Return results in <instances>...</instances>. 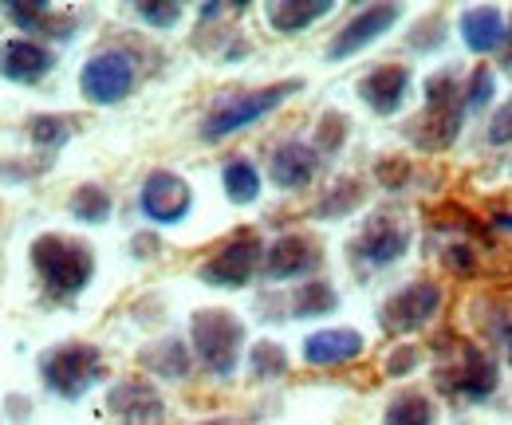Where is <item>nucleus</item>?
<instances>
[{"label":"nucleus","instance_id":"obj_4","mask_svg":"<svg viewBox=\"0 0 512 425\" xmlns=\"http://www.w3.org/2000/svg\"><path fill=\"white\" fill-rule=\"evenodd\" d=\"M40 374H44V386L52 394L75 402L103 378V359L91 343H64L40 359Z\"/></svg>","mask_w":512,"mask_h":425},{"label":"nucleus","instance_id":"obj_18","mask_svg":"<svg viewBox=\"0 0 512 425\" xmlns=\"http://www.w3.org/2000/svg\"><path fill=\"white\" fill-rule=\"evenodd\" d=\"M264 12H268V24L276 32L292 36V32H304L308 24H316L320 16H327L331 0H272Z\"/></svg>","mask_w":512,"mask_h":425},{"label":"nucleus","instance_id":"obj_32","mask_svg":"<svg viewBox=\"0 0 512 425\" xmlns=\"http://www.w3.org/2000/svg\"><path fill=\"white\" fill-rule=\"evenodd\" d=\"M489 138H493V142H512V103H505V107L493 115Z\"/></svg>","mask_w":512,"mask_h":425},{"label":"nucleus","instance_id":"obj_28","mask_svg":"<svg viewBox=\"0 0 512 425\" xmlns=\"http://www.w3.org/2000/svg\"><path fill=\"white\" fill-rule=\"evenodd\" d=\"M249 363H253V378L272 382V378H280V374L288 370V355H284V347H276V343H256Z\"/></svg>","mask_w":512,"mask_h":425},{"label":"nucleus","instance_id":"obj_34","mask_svg":"<svg viewBox=\"0 0 512 425\" xmlns=\"http://www.w3.org/2000/svg\"><path fill=\"white\" fill-rule=\"evenodd\" d=\"M205 425H245V422H237V418H213V422H205Z\"/></svg>","mask_w":512,"mask_h":425},{"label":"nucleus","instance_id":"obj_29","mask_svg":"<svg viewBox=\"0 0 512 425\" xmlns=\"http://www.w3.org/2000/svg\"><path fill=\"white\" fill-rule=\"evenodd\" d=\"M493 91H497L493 71H489V67H477V71H473V79H469V91H465L469 99H465V103H469V107H485V103L493 99Z\"/></svg>","mask_w":512,"mask_h":425},{"label":"nucleus","instance_id":"obj_3","mask_svg":"<svg viewBox=\"0 0 512 425\" xmlns=\"http://www.w3.org/2000/svg\"><path fill=\"white\" fill-rule=\"evenodd\" d=\"M300 91V79H284V83H272L264 91H245V95H225L213 103V111L201 122V138L205 142H221L245 126H253L256 119H264L268 111H276L288 95Z\"/></svg>","mask_w":512,"mask_h":425},{"label":"nucleus","instance_id":"obj_9","mask_svg":"<svg viewBox=\"0 0 512 425\" xmlns=\"http://www.w3.org/2000/svg\"><path fill=\"white\" fill-rule=\"evenodd\" d=\"M394 20H398V4H371V8H363L343 32H335V40L327 44V56H331V60H347V56H355L359 48L375 44Z\"/></svg>","mask_w":512,"mask_h":425},{"label":"nucleus","instance_id":"obj_17","mask_svg":"<svg viewBox=\"0 0 512 425\" xmlns=\"http://www.w3.org/2000/svg\"><path fill=\"white\" fill-rule=\"evenodd\" d=\"M505 36H509V28H505L501 8L481 4V8H465L461 12V40L469 44V52H477V56L497 52L505 44Z\"/></svg>","mask_w":512,"mask_h":425},{"label":"nucleus","instance_id":"obj_31","mask_svg":"<svg viewBox=\"0 0 512 425\" xmlns=\"http://www.w3.org/2000/svg\"><path fill=\"white\" fill-rule=\"evenodd\" d=\"M343 134H347V119H343V115H323L320 119V150H339Z\"/></svg>","mask_w":512,"mask_h":425},{"label":"nucleus","instance_id":"obj_12","mask_svg":"<svg viewBox=\"0 0 512 425\" xmlns=\"http://www.w3.org/2000/svg\"><path fill=\"white\" fill-rule=\"evenodd\" d=\"M316 170H320V154L308 142H300V138L280 142L272 150V158H268V174H272V182L280 185V189H304L316 178Z\"/></svg>","mask_w":512,"mask_h":425},{"label":"nucleus","instance_id":"obj_23","mask_svg":"<svg viewBox=\"0 0 512 425\" xmlns=\"http://www.w3.org/2000/svg\"><path fill=\"white\" fill-rule=\"evenodd\" d=\"M335 304H339V296L331 292V284L308 280V284H300L296 296H292V315H296V319H316V315L335 311Z\"/></svg>","mask_w":512,"mask_h":425},{"label":"nucleus","instance_id":"obj_6","mask_svg":"<svg viewBox=\"0 0 512 425\" xmlns=\"http://www.w3.org/2000/svg\"><path fill=\"white\" fill-rule=\"evenodd\" d=\"M260 241L256 233H241L229 244H221L205 264H201V280L209 288H245L253 280L256 264H260Z\"/></svg>","mask_w":512,"mask_h":425},{"label":"nucleus","instance_id":"obj_13","mask_svg":"<svg viewBox=\"0 0 512 425\" xmlns=\"http://www.w3.org/2000/svg\"><path fill=\"white\" fill-rule=\"evenodd\" d=\"M363 355V335L351 327H331L304 339V363L308 366H339Z\"/></svg>","mask_w":512,"mask_h":425},{"label":"nucleus","instance_id":"obj_1","mask_svg":"<svg viewBox=\"0 0 512 425\" xmlns=\"http://www.w3.org/2000/svg\"><path fill=\"white\" fill-rule=\"evenodd\" d=\"M32 264L44 280V288L56 296V300H71L79 296L91 276H95V256L83 241H71L60 233H44L32 241Z\"/></svg>","mask_w":512,"mask_h":425},{"label":"nucleus","instance_id":"obj_8","mask_svg":"<svg viewBox=\"0 0 512 425\" xmlns=\"http://www.w3.org/2000/svg\"><path fill=\"white\" fill-rule=\"evenodd\" d=\"M442 304V292L434 284H410L402 292H394L383 304V327L390 335H406V331H418L434 319V311Z\"/></svg>","mask_w":512,"mask_h":425},{"label":"nucleus","instance_id":"obj_7","mask_svg":"<svg viewBox=\"0 0 512 425\" xmlns=\"http://www.w3.org/2000/svg\"><path fill=\"white\" fill-rule=\"evenodd\" d=\"M138 201H142V213H146L150 221H158V225H178V221L190 213L193 193L178 174H170V170H154V174L142 182Z\"/></svg>","mask_w":512,"mask_h":425},{"label":"nucleus","instance_id":"obj_26","mask_svg":"<svg viewBox=\"0 0 512 425\" xmlns=\"http://www.w3.org/2000/svg\"><path fill=\"white\" fill-rule=\"evenodd\" d=\"M28 134L40 150H60L67 138H71V119L67 115H36L28 122Z\"/></svg>","mask_w":512,"mask_h":425},{"label":"nucleus","instance_id":"obj_11","mask_svg":"<svg viewBox=\"0 0 512 425\" xmlns=\"http://www.w3.org/2000/svg\"><path fill=\"white\" fill-rule=\"evenodd\" d=\"M320 260L323 256L316 241L288 233L264 252V272H268V280H300V276H312L320 268Z\"/></svg>","mask_w":512,"mask_h":425},{"label":"nucleus","instance_id":"obj_15","mask_svg":"<svg viewBox=\"0 0 512 425\" xmlns=\"http://www.w3.org/2000/svg\"><path fill=\"white\" fill-rule=\"evenodd\" d=\"M406 244H410V233H406L398 221H390V217H375V221L363 229V237L355 241V252H359L367 264L386 268V264H394V260L406 252Z\"/></svg>","mask_w":512,"mask_h":425},{"label":"nucleus","instance_id":"obj_21","mask_svg":"<svg viewBox=\"0 0 512 425\" xmlns=\"http://www.w3.org/2000/svg\"><path fill=\"white\" fill-rule=\"evenodd\" d=\"M142 366L154 370L158 378H186L190 374V355L178 339H166V343H154L146 355H142Z\"/></svg>","mask_w":512,"mask_h":425},{"label":"nucleus","instance_id":"obj_30","mask_svg":"<svg viewBox=\"0 0 512 425\" xmlns=\"http://www.w3.org/2000/svg\"><path fill=\"white\" fill-rule=\"evenodd\" d=\"M138 16L154 28H170L182 16V4H138Z\"/></svg>","mask_w":512,"mask_h":425},{"label":"nucleus","instance_id":"obj_16","mask_svg":"<svg viewBox=\"0 0 512 425\" xmlns=\"http://www.w3.org/2000/svg\"><path fill=\"white\" fill-rule=\"evenodd\" d=\"M406 87H410V71L398 67V63H386V67H375L363 83H359V95L371 111L379 115H394L406 99Z\"/></svg>","mask_w":512,"mask_h":425},{"label":"nucleus","instance_id":"obj_33","mask_svg":"<svg viewBox=\"0 0 512 425\" xmlns=\"http://www.w3.org/2000/svg\"><path fill=\"white\" fill-rule=\"evenodd\" d=\"M418 363V355H414V347H402V351H398V355H390V363H386V370H390V374H406V370H410V366Z\"/></svg>","mask_w":512,"mask_h":425},{"label":"nucleus","instance_id":"obj_22","mask_svg":"<svg viewBox=\"0 0 512 425\" xmlns=\"http://www.w3.org/2000/svg\"><path fill=\"white\" fill-rule=\"evenodd\" d=\"M67 209H71V217H75V221L103 225V221L111 217V193H107L103 185H79V189L71 193Z\"/></svg>","mask_w":512,"mask_h":425},{"label":"nucleus","instance_id":"obj_27","mask_svg":"<svg viewBox=\"0 0 512 425\" xmlns=\"http://www.w3.org/2000/svg\"><path fill=\"white\" fill-rule=\"evenodd\" d=\"M359 201H363V182H355V178H347V182H339L335 189H327V197L320 201V217H347L351 209H359Z\"/></svg>","mask_w":512,"mask_h":425},{"label":"nucleus","instance_id":"obj_24","mask_svg":"<svg viewBox=\"0 0 512 425\" xmlns=\"http://www.w3.org/2000/svg\"><path fill=\"white\" fill-rule=\"evenodd\" d=\"M221 182H225V193H229L233 205H249V201H256V193H260V174H256L253 162H245V158H233L225 166Z\"/></svg>","mask_w":512,"mask_h":425},{"label":"nucleus","instance_id":"obj_20","mask_svg":"<svg viewBox=\"0 0 512 425\" xmlns=\"http://www.w3.org/2000/svg\"><path fill=\"white\" fill-rule=\"evenodd\" d=\"M461 359H465V370H461V394L469 398H485L493 386H497V366L489 355H481L477 347H461Z\"/></svg>","mask_w":512,"mask_h":425},{"label":"nucleus","instance_id":"obj_2","mask_svg":"<svg viewBox=\"0 0 512 425\" xmlns=\"http://www.w3.org/2000/svg\"><path fill=\"white\" fill-rule=\"evenodd\" d=\"M190 335L197 359L209 366L217 378H233V370L241 363V347H245V323L233 311L209 307V311L193 315Z\"/></svg>","mask_w":512,"mask_h":425},{"label":"nucleus","instance_id":"obj_14","mask_svg":"<svg viewBox=\"0 0 512 425\" xmlns=\"http://www.w3.org/2000/svg\"><path fill=\"white\" fill-rule=\"evenodd\" d=\"M52 71V52L36 40H4L0 44V75L12 83H36Z\"/></svg>","mask_w":512,"mask_h":425},{"label":"nucleus","instance_id":"obj_10","mask_svg":"<svg viewBox=\"0 0 512 425\" xmlns=\"http://www.w3.org/2000/svg\"><path fill=\"white\" fill-rule=\"evenodd\" d=\"M111 414L123 425H162L166 418V402L158 398V390L142 378H130V382H119L107 398Z\"/></svg>","mask_w":512,"mask_h":425},{"label":"nucleus","instance_id":"obj_19","mask_svg":"<svg viewBox=\"0 0 512 425\" xmlns=\"http://www.w3.org/2000/svg\"><path fill=\"white\" fill-rule=\"evenodd\" d=\"M4 16L8 20H16L24 32H44V36H71V24H67V16H56V12H48L44 4H4Z\"/></svg>","mask_w":512,"mask_h":425},{"label":"nucleus","instance_id":"obj_5","mask_svg":"<svg viewBox=\"0 0 512 425\" xmlns=\"http://www.w3.org/2000/svg\"><path fill=\"white\" fill-rule=\"evenodd\" d=\"M134 79H138L134 60H130L127 52L107 48V52H95L91 60L83 63L79 91H83L87 103H95V107H111V103H123L130 91H134Z\"/></svg>","mask_w":512,"mask_h":425},{"label":"nucleus","instance_id":"obj_25","mask_svg":"<svg viewBox=\"0 0 512 425\" xmlns=\"http://www.w3.org/2000/svg\"><path fill=\"white\" fill-rule=\"evenodd\" d=\"M434 422V410H430V398L426 394H398L386 410V425H430Z\"/></svg>","mask_w":512,"mask_h":425}]
</instances>
